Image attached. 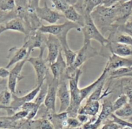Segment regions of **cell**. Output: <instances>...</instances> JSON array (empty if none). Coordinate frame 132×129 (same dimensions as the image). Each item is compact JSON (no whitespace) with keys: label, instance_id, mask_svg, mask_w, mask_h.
Masks as SVG:
<instances>
[{"label":"cell","instance_id":"7c38bea8","mask_svg":"<svg viewBox=\"0 0 132 129\" xmlns=\"http://www.w3.org/2000/svg\"><path fill=\"white\" fill-rule=\"evenodd\" d=\"M36 14L41 20H44L50 25L55 24L62 18H64V15L59 12L52 10L48 7L47 3L45 2L43 7H39L36 9Z\"/></svg>","mask_w":132,"mask_h":129},{"label":"cell","instance_id":"9c48e42d","mask_svg":"<svg viewBox=\"0 0 132 129\" xmlns=\"http://www.w3.org/2000/svg\"><path fill=\"white\" fill-rule=\"evenodd\" d=\"M39 30L30 31L24 37V41L23 46L28 50V54L30 56V53L36 49H41L43 46H46L45 42L47 37L44 36Z\"/></svg>","mask_w":132,"mask_h":129},{"label":"cell","instance_id":"7402d4cb","mask_svg":"<svg viewBox=\"0 0 132 129\" xmlns=\"http://www.w3.org/2000/svg\"><path fill=\"white\" fill-rule=\"evenodd\" d=\"M40 107H41L36 104L34 101H30L24 103L20 110H23L28 112V116L26 119L28 121H32L37 116Z\"/></svg>","mask_w":132,"mask_h":129},{"label":"cell","instance_id":"52a82bcc","mask_svg":"<svg viewBox=\"0 0 132 129\" xmlns=\"http://www.w3.org/2000/svg\"><path fill=\"white\" fill-rule=\"evenodd\" d=\"M67 81H68V76L66 73L61 77L59 80L57 92V97L59 98L60 101V107L58 112L59 113L66 112L70 104L71 95L69 86L67 84Z\"/></svg>","mask_w":132,"mask_h":129},{"label":"cell","instance_id":"ffe728a7","mask_svg":"<svg viewBox=\"0 0 132 129\" xmlns=\"http://www.w3.org/2000/svg\"><path fill=\"white\" fill-rule=\"evenodd\" d=\"M63 14L64 15V18H66L67 20L77 23L81 26V28L85 25V17L75 8L74 6H71L68 8L63 13Z\"/></svg>","mask_w":132,"mask_h":129},{"label":"cell","instance_id":"6da1fadb","mask_svg":"<svg viewBox=\"0 0 132 129\" xmlns=\"http://www.w3.org/2000/svg\"><path fill=\"white\" fill-rule=\"evenodd\" d=\"M91 17L95 24L103 35L108 31L110 32L117 18L116 6L106 7L101 5L92 12Z\"/></svg>","mask_w":132,"mask_h":129},{"label":"cell","instance_id":"8d00e7d4","mask_svg":"<svg viewBox=\"0 0 132 129\" xmlns=\"http://www.w3.org/2000/svg\"><path fill=\"white\" fill-rule=\"evenodd\" d=\"M76 117H77V119L79 120V121L82 125L86 124V123L88 122L90 119V116H87V115L86 114H78Z\"/></svg>","mask_w":132,"mask_h":129},{"label":"cell","instance_id":"b9f144b4","mask_svg":"<svg viewBox=\"0 0 132 129\" xmlns=\"http://www.w3.org/2000/svg\"><path fill=\"white\" fill-rule=\"evenodd\" d=\"M4 32H5V27H4V25H0V35Z\"/></svg>","mask_w":132,"mask_h":129},{"label":"cell","instance_id":"603a6c76","mask_svg":"<svg viewBox=\"0 0 132 129\" xmlns=\"http://www.w3.org/2000/svg\"><path fill=\"white\" fill-rule=\"evenodd\" d=\"M79 0H50L53 6L63 14L71 6H74L77 4Z\"/></svg>","mask_w":132,"mask_h":129},{"label":"cell","instance_id":"277c9868","mask_svg":"<svg viewBox=\"0 0 132 129\" xmlns=\"http://www.w3.org/2000/svg\"><path fill=\"white\" fill-rule=\"evenodd\" d=\"M91 41L84 40L83 45L77 51V57L73 64L71 67H67L66 73L68 76V79L70 77L73 76L76 73V70L80 68V67L88 60L99 55V52L96 49L92 46Z\"/></svg>","mask_w":132,"mask_h":129},{"label":"cell","instance_id":"30bf717a","mask_svg":"<svg viewBox=\"0 0 132 129\" xmlns=\"http://www.w3.org/2000/svg\"><path fill=\"white\" fill-rule=\"evenodd\" d=\"M26 62H27V59L15 64L9 71V74L7 77V88L12 94H15L16 93V87L18 81L24 77V76L21 75V72Z\"/></svg>","mask_w":132,"mask_h":129},{"label":"cell","instance_id":"484cf974","mask_svg":"<svg viewBox=\"0 0 132 129\" xmlns=\"http://www.w3.org/2000/svg\"><path fill=\"white\" fill-rule=\"evenodd\" d=\"M116 116L121 119L129 118L132 117V103L128 102L125 105L121 107L120 109L117 110L114 112Z\"/></svg>","mask_w":132,"mask_h":129},{"label":"cell","instance_id":"74e56055","mask_svg":"<svg viewBox=\"0 0 132 129\" xmlns=\"http://www.w3.org/2000/svg\"><path fill=\"white\" fill-rule=\"evenodd\" d=\"M121 1V0H103L102 5L106 7H111L120 3Z\"/></svg>","mask_w":132,"mask_h":129},{"label":"cell","instance_id":"9a60e30c","mask_svg":"<svg viewBox=\"0 0 132 129\" xmlns=\"http://www.w3.org/2000/svg\"><path fill=\"white\" fill-rule=\"evenodd\" d=\"M28 50L24 46H22L21 47H12L9 50L7 58L9 59L7 64L5 68L9 69L12 65H15L19 62L24 60L25 59H28Z\"/></svg>","mask_w":132,"mask_h":129},{"label":"cell","instance_id":"8992f818","mask_svg":"<svg viewBox=\"0 0 132 129\" xmlns=\"http://www.w3.org/2000/svg\"><path fill=\"white\" fill-rule=\"evenodd\" d=\"M46 46H43L40 49V52L37 57H28L27 62L30 63L33 67L34 70L36 75V85H42L46 78L48 73L49 72L48 63L46 59L43 58V54L45 52Z\"/></svg>","mask_w":132,"mask_h":129},{"label":"cell","instance_id":"ab89813d","mask_svg":"<svg viewBox=\"0 0 132 129\" xmlns=\"http://www.w3.org/2000/svg\"><path fill=\"white\" fill-rule=\"evenodd\" d=\"M39 2L40 0H29L28 1V3L29 6H32L36 9V8L39 6Z\"/></svg>","mask_w":132,"mask_h":129},{"label":"cell","instance_id":"836d02e7","mask_svg":"<svg viewBox=\"0 0 132 129\" xmlns=\"http://www.w3.org/2000/svg\"><path fill=\"white\" fill-rule=\"evenodd\" d=\"M113 26L116 27V29H117V30L118 32L128 34L132 36V20L130 21H128L126 23H125L124 25H122Z\"/></svg>","mask_w":132,"mask_h":129},{"label":"cell","instance_id":"ba28073f","mask_svg":"<svg viewBox=\"0 0 132 129\" xmlns=\"http://www.w3.org/2000/svg\"><path fill=\"white\" fill-rule=\"evenodd\" d=\"M49 74L48 73L46 80L48 83V89L46 98L44 101V105L49 112H55V106H56L57 92L59 86V80L52 79H49Z\"/></svg>","mask_w":132,"mask_h":129},{"label":"cell","instance_id":"ee69618b","mask_svg":"<svg viewBox=\"0 0 132 129\" xmlns=\"http://www.w3.org/2000/svg\"><path fill=\"white\" fill-rule=\"evenodd\" d=\"M77 129H83V128H81V126L80 128H77Z\"/></svg>","mask_w":132,"mask_h":129},{"label":"cell","instance_id":"4fadbf2b","mask_svg":"<svg viewBox=\"0 0 132 129\" xmlns=\"http://www.w3.org/2000/svg\"><path fill=\"white\" fill-rule=\"evenodd\" d=\"M116 18L114 25L119 26L126 23L128 18L132 15V0L116 4Z\"/></svg>","mask_w":132,"mask_h":129},{"label":"cell","instance_id":"d6986e66","mask_svg":"<svg viewBox=\"0 0 132 129\" xmlns=\"http://www.w3.org/2000/svg\"><path fill=\"white\" fill-rule=\"evenodd\" d=\"M101 104L99 101H86L84 105L81 106L78 114H83L90 117H97L100 110Z\"/></svg>","mask_w":132,"mask_h":129},{"label":"cell","instance_id":"4316f807","mask_svg":"<svg viewBox=\"0 0 132 129\" xmlns=\"http://www.w3.org/2000/svg\"><path fill=\"white\" fill-rule=\"evenodd\" d=\"M122 93L127 95L129 102L132 103V79H122L121 82Z\"/></svg>","mask_w":132,"mask_h":129},{"label":"cell","instance_id":"bcb514c9","mask_svg":"<svg viewBox=\"0 0 132 129\" xmlns=\"http://www.w3.org/2000/svg\"><path fill=\"white\" fill-rule=\"evenodd\" d=\"M121 129H122V128H121Z\"/></svg>","mask_w":132,"mask_h":129},{"label":"cell","instance_id":"f546056e","mask_svg":"<svg viewBox=\"0 0 132 129\" xmlns=\"http://www.w3.org/2000/svg\"><path fill=\"white\" fill-rule=\"evenodd\" d=\"M64 55L65 56V61L67 63V67H71L73 64L77 57V52L72 50L70 48L63 50Z\"/></svg>","mask_w":132,"mask_h":129},{"label":"cell","instance_id":"f35d334b","mask_svg":"<svg viewBox=\"0 0 132 129\" xmlns=\"http://www.w3.org/2000/svg\"><path fill=\"white\" fill-rule=\"evenodd\" d=\"M9 74V69L5 67H0V77L2 79H5L8 77Z\"/></svg>","mask_w":132,"mask_h":129},{"label":"cell","instance_id":"ac0fdd59","mask_svg":"<svg viewBox=\"0 0 132 129\" xmlns=\"http://www.w3.org/2000/svg\"><path fill=\"white\" fill-rule=\"evenodd\" d=\"M105 46L108 47L111 54H116L119 56L124 58L132 55V47L128 45L119 43L116 41H110Z\"/></svg>","mask_w":132,"mask_h":129},{"label":"cell","instance_id":"f6af8a7d","mask_svg":"<svg viewBox=\"0 0 132 129\" xmlns=\"http://www.w3.org/2000/svg\"><path fill=\"white\" fill-rule=\"evenodd\" d=\"M27 1H29V0H27Z\"/></svg>","mask_w":132,"mask_h":129},{"label":"cell","instance_id":"1f68e13d","mask_svg":"<svg viewBox=\"0 0 132 129\" xmlns=\"http://www.w3.org/2000/svg\"><path fill=\"white\" fill-rule=\"evenodd\" d=\"M17 17L18 16L15 9L12 11H5L0 10V25L5 24L10 19Z\"/></svg>","mask_w":132,"mask_h":129},{"label":"cell","instance_id":"83f0119b","mask_svg":"<svg viewBox=\"0 0 132 129\" xmlns=\"http://www.w3.org/2000/svg\"><path fill=\"white\" fill-rule=\"evenodd\" d=\"M12 93L8 88L0 92V105L7 107L12 101Z\"/></svg>","mask_w":132,"mask_h":129},{"label":"cell","instance_id":"d590c367","mask_svg":"<svg viewBox=\"0 0 132 129\" xmlns=\"http://www.w3.org/2000/svg\"><path fill=\"white\" fill-rule=\"evenodd\" d=\"M122 126L113 120H109L101 126V129H121Z\"/></svg>","mask_w":132,"mask_h":129},{"label":"cell","instance_id":"3957f363","mask_svg":"<svg viewBox=\"0 0 132 129\" xmlns=\"http://www.w3.org/2000/svg\"><path fill=\"white\" fill-rule=\"evenodd\" d=\"M82 74V71L81 68H79L76 70V73L68 79V86L71 95L70 104L67 110L68 117H77L79 109L82 102L80 88L79 87V81Z\"/></svg>","mask_w":132,"mask_h":129},{"label":"cell","instance_id":"d4e9b609","mask_svg":"<svg viewBox=\"0 0 132 129\" xmlns=\"http://www.w3.org/2000/svg\"><path fill=\"white\" fill-rule=\"evenodd\" d=\"M106 79L103 80L96 88L95 90L90 94V95L86 99V101H100L104 97V92H103L104 88V83Z\"/></svg>","mask_w":132,"mask_h":129},{"label":"cell","instance_id":"8fae6325","mask_svg":"<svg viewBox=\"0 0 132 129\" xmlns=\"http://www.w3.org/2000/svg\"><path fill=\"white\" fill-rule=\"evenodd\" d=\"M45 45L48 50L47 57L45 59L48 65H50L56 61L59 53L63 51L62 46L59 39L51 34H48Z\"/></svg>","mask_w":132,"mask_h":129},{"label":"cell","instance_id":"e0dca14e","mask_svg":"<svg viewBox=\"0 0 132 129\" xmlns=\"http://www.w3.org/2000/svg\"><path fill=\"white\" fill-rule=\"evenodd\" d=\"M103 0H79L75 8L82 15H91L97 6L103 4Z\"/></svg>","mask_w":132,"mask_h":129},{"label":"cell","instance_id":"e575fe53","mask_svg":"<svg viewBox=\"0 0 132 129\" xmlns=\"http://www.w3.org/2000/svg\"><path fill=\"white\" fill-rule=\"evenodd\" d=\"M110 117L113 121H115L117 123H118L119 125H121L122 128L125 127V126H128V127L132 128V122H131V121H128L127 120L124 119L119 118L117 116H116L113 113L111 114Z\"/></svg>","mask_w":132,"mask_h":129},{"label":"cell","instance_id":"7bdbcfd3","mask_svg":"<svg viewBox=\"0 0 132 129\" xmlns=\"http://www.w3.org/2000/svg\"><path fill=\"white\" fill-rule=\"evenodd\" d=\"M122 129H132V128L128 127V126H125V127L122 128Z\"/></svg>","mask_w":132,"mask_h":129},{"label":"cell","instance_id":"2e32d148","mask_svg":"<svg viewBox=\"0 0 132 129\" xmlns=\"http://www.w3.org/2000/svg\"><path fill=\"white\" fill-rule=\"evenodd\" d=\"M62 52L63 51L59 53L56 61L49 65L52 77L55 79L60 80L61 77L66 74L68 67L65 59L63 58Z\"/></svg>","mask_w":132,"mask_h":129},{"label":"cell","instance_id":"f1b7e54d","mask_svg":"<svg viewBox=\"0 0 132 129\" xmlns=\"http://www.w3.org/2000/svg\"><path fill=\"white\" fill-rule=\"evenodd\" d=\"M47 89H48V83L47 81H46V80H45L44 83L43 84V85L41 86V90H40L38 95H37L36 99H35L34 101L36 104H37L39 106H40V107H41V104H42L43 103H44V101H45V98H46V92H47Z\"/></svg>","mask_w":132,"mask_h":129},{"label":"cell","instance_id":"5bb4252c","mask_svg":"<svg viewBox=\"0 0 132 129\" xmlns=\"http://www.w3.org/2000/svg\"><path fill=\"white\" fill-rule=\"evenodd\" d=\"M131 67L132 59L119 56L114 54H111L108 58L104 69L110 72L121 68Z\"/></svg>","mask_w":132,"mask_h":129},{"label":"cell","instance_id":"44dd1931","mask_svg":"<svg viewBox=\"0 0 132 129\" xmlns=\"http://www.w3.org/2000/svg\"><path fill=\"white\" fill-rule=\"evenodd\" d=\"M4 27H5V31H15V32H18L23 34L25 36L27 34V31L24 22L21 18H18V17L13 18V19H10L9 21L6 22V23H5Z\"/></svg>","mask_w":132,"mask_h":129},{"label":"cell","instance_id":"60d3db41","mask_svg":"<svg viewBox=\"0 0 132 129\" xmlns=\"http://www.w3.org/2000/svg\"><path fill=\"white\" fill-rule=\"evenodd\" d=\"M8 88H7V81H5V79L2 81H0V92L5 89Z\"/></svg>","mask_w":132,"mask_h":129},{"label":"cell","instance_id":"7a4b0ae2","mask_svg":"<svg viewBox=\"0 0 132 129\" xmlns=\"http://www.w3.org/2000/svg\"><path fill=\"white\" fill-rule=\"evenodd\" d=\"M73 29L81 31L82 28L77 23L67 20L61 24H52L49 25H42L39 30L45 34H47L55 36L60 41L62 50H63L70 48L67 41V37L70 31Z\"/></svg>","mask_w":132,"mask_h":129},{"label":"cell","instance_id":"d6a6232c","mask_svg":"<svg viewBox=\"0 0 132 129\" xmlns=\"http://www.w3.org/2000/svg\"><path fill=\"white\" fill-rule=\"evenodd\" d=\"M16 8L14 0H0V10L5 11H12Z\"/></svg>","mask_w":132,"mask_h":129},{"label":"cell","instance_id":"5b68a950","mask_svg":"<svg viewBox=\"0 0 132 129\" xmlns=\"http://www.w3.org/2000/svg\"><path fill=\"white\" fill-rule=\"evenodd\" d=\"M85 25L82 27V34L84 36V40L92 41L94 40L101 44V46H105L109 43V39L106 38L102 32L95 24L90 15H85Z\"/></svg>","mask_w":132,"mask_h":129},{"label":"cell","instance_id":"4dcf8cb0","mask_svg":"<svg viewBox=\"0 0 132 129\" xmlns=\"http://www.w3.org/2000/svg\"><path fill=\"white\" fill-rule=\"evenodd\" d=\"M129 102L128 98L127 97V95H126L125 94H121L113 102V104H112V107H113V112L114 113L116 111H117V110L120 109L121 107H123L124 105L128 103Z\"/></svg>","mask_w":132,"mask_h":129},{"label":"cell","instance_id":"cb8c5ba5","mask_svg":"<svg viewBox=\"0 0 132 129\" xmlns=\"http://www.w3.org/2000/svg\"><path fill=\"white\" fill-rule=\"evenodd\" d=\"M21 121H14L11 116L0 117V129H15Z\"/></svg>","mask_w":132,"mask_h":129}]
</instances>
